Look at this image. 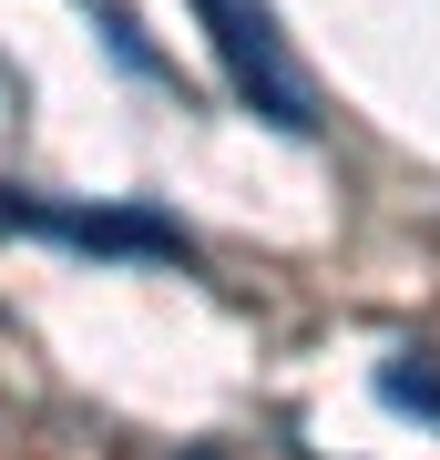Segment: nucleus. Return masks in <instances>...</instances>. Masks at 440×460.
I'll return each mask as SVG.
<instances>
[{
	"label": "nucleus",
	"mask_w": 440,
	"mask_h": 460,
	"mask_svg": "<svg viewBox=\"0 0 440 460\" xmlns=\"http://www.w3.org/2000/svg\"><path fill=\"white\" fill-rule=\"evenodd\" d=\"M379 399H390V410H420V420H440V368H409V358H390V368H379Z\"/></svg>",
	"instance_id": "3"
},
{
	"label": "nucleus",
	"mask_w": 440,
	"mask_h": 460,
	"mask_svg": "<svg viewBox=\"0 0 440 460\" xmlns=\"http://www.w3.org/2000/svg\"><path fill=\"white\" fill-rule=\"evenodd\" d=\"M21 235H51V246H82V256H184V226H164L144 205H31Z\"/></svg>",
	"instance_id": "2"
},
{
	"label": "nucleus",
	"mask_w": 440,
	"mask_h": 460,
	"mask_svg": "<svg viewBox=\"0 0 440 460\" xmlns=\"http://www.w3.org/2000/svg\"><path fill=\"white\" fill-rule=\"evenodd\" d=\"M21 215H31V195H11V184H0V235H21Z\"/></svg>",
	"instance_id": "5"
},
{
	"label": "nucleus",
	"mask_w": 440,
	"mask_h": 460,
	"mask_svg": "<svg viewBox=\"0 0 440 460\" xmlns=\"http://www.w3.org/2000/svg\"><path fill=\"white\" fill-rule=\"evenodd\" d=\"M103 31H113V62H123V72H144V83H164V62H154V41L133 31V11H103Z\"/></svg>",
	"instance_id": "4"
},
{
	"label": "nucleus",
	"mask_w": 440,
	"mask_h": 460,
	"mask_svg": "<svg viewBox=\"0 0 440 460\" xmlns=\"http://www.w3.org/2000/svg\"><path fill=\"white\" fill-rule=\"evenodd\" d=\"M195 21H205V41H215V62H226L246 113L277 123V133H318V83L297 72V51H287L266 0H195Z\"/></svg>",
	"instance_id": "1"
}]
</instances>
